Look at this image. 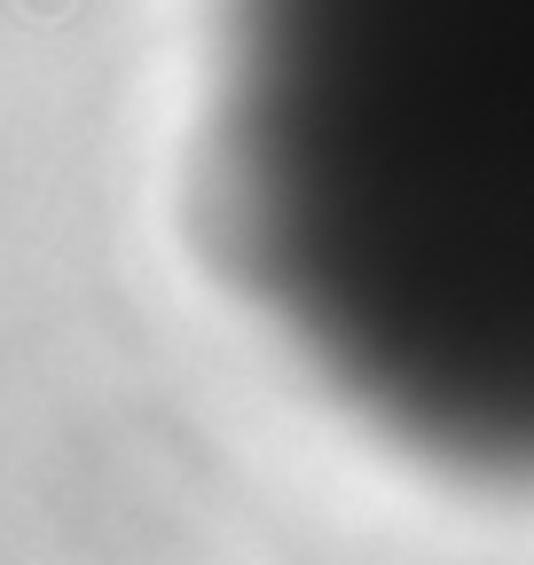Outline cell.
Instances as JSON below:
<instances>
[{
  "label": "cell",
  "mask_w": 534,
  "mask_h": 565,
  "mask_svg": "<svg viewBox=\"0 0 534 565\" xmlns=\"http://www.w3.org/2000/svg\"><path fill=\"white\" fill-rule=\"evenodd\" d=\"M213 166L322 385L534 479V0H221Z\"/></svg>",
  "instance_id": "obj_1"
}]
</instances>
